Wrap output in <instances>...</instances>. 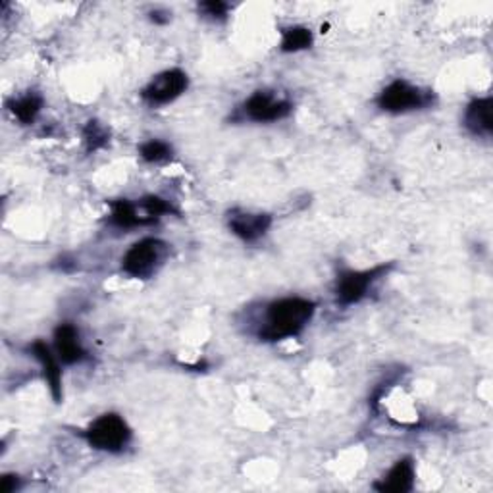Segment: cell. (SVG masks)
<instances>
[{
    "label": "cell",
    "instance_id": "7",
    "mask_svg": "<svg viewBox=\"0 0 493 493\" xmlns=\"http://www.w3.org/2000/svg\"><path fill=\"white\" fill-rule=\"evenodd\" d=\"M241 112L246 120L270 124L287 118L293 112V105L287 98H279L272 91H257L243 103Z\"/></svg>",
    "mask_w": 493,
    "mask_h": 493
},
{
    "label": "cell",
    "instance_id": "6",
    "mask_svg": "<svg viewBox=\"0 0 493 493\" xmlns=\"http://www.w3.org/2000/svg\"><path fill=\"white\" fill-rule=\"evenodd\" d=\"M189 87V77L186 72L172 68L155 75L141 91V98L149 106H164L174 103Z\"/></svg>",
    "mask_w": 493,
    "mask_h": 493
},
{
    "label": "cell",
    "instance_id": "14",
    "mask_svg": "<svg viewBox=\"0 0 493 493\" xmlns=\"http://www.w3.org/2000/svg\"><path fill=\"white\" fill-rule=\"evenodd\" d=\"M8 110L14 114V118L24 126H29L37 120L43 110V96L37 93H27L24 96L12 98L8 103Z\"/></svg>",
    "mask_w": 493,
    "mask_h": 493
},
{
    "label": "cell",
    "instance_id": "19",
    "mask_svg": "<svg viewBox=\"0 0 493 493\" xmlns=\"http://www.w3.org/2000/svg\"><path fill=\"white\" fill-rule=\"evenodd\" d=\"M22 488V478L15 474H5L0 478V493H14Z\"/></svg>",
    "mask_w": 493,
    "mask_h": 493
},
{
    "label": "cell",
    "instance_id": "13",
    "mask_svg": "<svg viewBox=\"0 0 493 493\" xmlns=\"http://www.w3.org/2000/svg\"><path fill=\"white\" fill-rule=\"evenodd\" d=\"M110 224L120 229H131L141 226H153L155 222L145 215L141 205H136L127 199H118L110 203Z\"/></svg>",
    "mask_w": 493,
    "mask_h": 493
},
{
    "label": "cell",
    "instance_id": "18",
    "mask_svg": "<svg viewBox=\"0 0 493 493\" xmlns=\"http://www.w3.org/2000/svg\"><path fill=\"white\" fill-rule=\"evenodd\" d=\"M199 12L205 15V18L210 20H226L227 12H229V5L222 3V0H210V3H201L199 5Z\"/></svg>",
    "mask_w": 493,
    "mask_h": 493
},
{
    "label": "cell",
    "instance_id": "12",
    "mask_svg": "<svg viewBox=\"0 0 493 493\" xmlns=\"http://www.w3.org/2000/svg\"><path fill=\"white\" fill-rule=\"evenodd\" d=\"M493 101L491 96L474 98L465 110V127L476 137H491L493 131Z\"/></svg>",
    "mask_w": 493,
    "mask_h": 493
},
{
    "label": "cell",
    "instance_id": "5",
    "mask_svg": "<svg viewBox=\"0 0 493 493\" xmlns=\"http://www.w3.org/2000/svg\"><path fill=\"white\" fill-rule=\"evenodd\" d=\"M393 268V262L377 265L370 270H345L337 276L336 282V301L341 307H351L363 301L370 287L382 279Z\"/></svg>",
    "mask_w": 493,
    "mask_h": 493
},
{
    "label": "cell",
    "instance_id": "10",
    "mask_svg": "<svg viewBox=\"0 0 493 493\" xmlns=\"http://www.w3.org/2000/svg\"><path fill=\"white\" fill-rule=\"evenodd\" d=\"M227 226L232 229V234L237 236L241 241L255 243L268 234V229L272 226V216L262 215V212L232 210L229 212Z\"/></svg>",
    "mask_w": 493,
    "mask_h": 493
},
{
    "label": "cell",
    "instance_id": "17",
    "mask_svg": "<svg viewBox=\"0 0 493 493\" xmlns=\"http://www.w3.org/2000/svg\"><path fill=\"white\" fill-rule=\"evenodd\" d=\"M84 141H86V146H87L89 153L101 151L110 141V131L101 122L89 120L87 126L84 127Z\"/></svg>",
    "mask_w": 493,
    "mask_h": 493
},
{
    "label": "cell",
    "instance_id": "4",
    "mask_svg": "<svg viewBox=\"0 0 493 493\" xmlns=\"http://www.w3.org/2000/svg\"><path fill=\"white\" fill-rule=\"evenodd\" d=\"M434 93L424 91L405 79H396L377 95L376 105L387 114H407L432 106Z\"/></svg>",
    "mask_w": 493,
    "mask_h": 493
},
{
    "label": "cell",
    "instance_id": "3",
    "mask_svg": "<svg viewBox=\"0 0 493 493\" xmlns=\"http://www.w3.org/2000/svg\"><path fill=\"white\" fill-rule=\"evenodd\" d=\"M168 255V245L156 237H145L134 243L122 258V270L129 277H153L164 265Z\"/></svg>",
    "mask_w": 493,
    "mask_h": 493
},
{
    "label": "cell",
    "instance_id": "1",
    "mask_svg": "<svg viewBox=\"0 0 493 493\" xmlns=\"http://www.w3.org/2000/svg\"><path fill=\"white\" fill-rule=\"evenodd\" d=\"M317 303L305 297H284L267 305L265 320L258 327L262 341H284L297 337L315 318Z\"/></svg>",
    "mask_w": 493,
    "mask_h": 493
},
{
    "label": "cell",
    "instance_id": "8",
    "mask_svg": "<svg viewBox=\"0 0 493 493\" xmlns=\"http://www.w3.org/2000/svg\"><path fill=\"white\" fill-rule=\"evenodd\" d=\"M55 353L65 367L81 365L89 360V353L84 347L79 330L72 322H62L55 330Z\"/></svg>",
    "mask_w": 493,
    "mask_h": 493
},
{
    "label": "cell",
    "instance_id": "2",
    "mask_svg": "<svg viewBox=\"0 0 493 493\" xmlns=\"http://www.w3.org/2000/svg\"><path fill=\"white\" fill-rule=\"evenodd\" d=\"M81 438L89 443V448L96 451L122 453L129 446L134 432H131L124 417L116 413H106L93 420L87 428L81 432Z\"/></svg>",
    "mask_w": 493,
    "mask_h": 493
},
{
    "label": "cell",
    "instance_id": "9",
    "mask_svg": "<svg viewBox=\"0 0 493 493\" xmlns=\"http://www.w3.org/2000/svg\"><path fill=\"white\" fill-rule=\"evenodd\" d=\"M29 355L37 360L43 368V377L51 389V396L56 403H62L64 399V389H62V367L56 353L43 339H35L29 343Z\"/></svg>",
    "mask_w": 493,
    "mask_h": 493
},
{
    "label": "cell",
    "instance_id": "16",
    "mask_svg": "<svg viewBox=\"0 0 493 493\" xmlns=\"http://www.w3.org/2000/svg\"><path fill=\"white\" fill-rule=\"evenodd\" d=\"M139 156L149 164H158V162L170 160L174 156V149H172V145L166 141L151 139V141H145L139 146Z\"/></svg>",
    "mask_w": 493,
    "mask_h": 493
},
{
    "label": "cell",
    "instance_id": "15",
    "mask_svg": "<svg viewBox=\"0 0 493 493\" xmlns=\"http://www.w3.org/2000/svg\"><path fill=\"white\" fill-rule=\"evenodd\" d=\"M315 43V37H312V31L303 25H293L282 31V43H279V48L282 53H301L307 51V48L312 46Z\"/></svg>",
    "mask_w": 493,
    "mask_h": 493
},
{
    "label": "cell",
    "instance_id": "11",
    "mask_svg": "<svg viewBox=\"0 0 493 493\" xmlns=\"http://www.w3.org/2000/svg\"><path fill=\"white\" fill-rule=\"evenodd\" d=\"M417 478V470L413 458H399V461L389 468L382 482L374 484V488L382 493H407L413 489Z\"/></svg>",
    "mask_w": 493,
    "mask_h": 493
},
{
    "label": "cell",
    "instance_id": "20",
    "mask_svg": "<svg viewBox=\"0 0 493 493\" xmlns=\"http://www.w3.org/2000/svg\"><path fill=\"white\" fill-rule=\"evenodd\" d=\"M151 22L158 24V25L168 24L170 22V12H166V10H155V12H151Z\"/></svg>",
    "mask_w": 493,
    "mask_h": 493
}]
</instances>
